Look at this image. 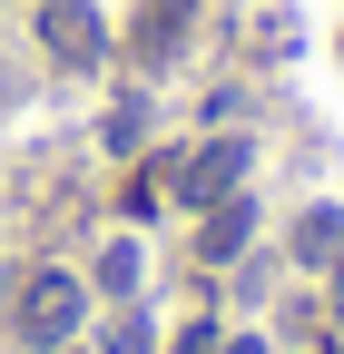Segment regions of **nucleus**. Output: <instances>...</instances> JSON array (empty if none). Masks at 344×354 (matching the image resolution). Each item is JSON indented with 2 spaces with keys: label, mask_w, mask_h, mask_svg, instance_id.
Here are the masks:
<instances>
[{
  "label": "nucleus",
  "mask_w": 344,
  "mask_h": 354,
  "mask_svg": "<svg viewBox=\"0 0 344 354\" xmlns=\"http://www.w3.org/2000/svg\"><path fill=\"white\" fill-rule=\"evenodd\" d=\"M10 325H20V344H69L79 335V276L39 266V276L20 286V305H10Z\"/></svg>",
  "instance_id": "f257e3e1"
},
{
  "label": "nucleus",
  "mask_w": 344,
  "mask_h": 354,
  "mask_svg": "<svg viewBox=\"0 0 344 354\" xmlns=\"http://www.w3.org/2000/svg\"><path fill=\"white\" fill-rule=\"evenodd\" d=\"M39 39H50L59 69H99V50H108V30H99L89 0H39Z\"/></svg>",
  "instance_id": "f03ea898"
},
{
  "label": "nucleus",
  "mask_w": 344,
  "mask_h": 354,
  "mask_svg": "<svg viewBox=\"0 0 344 354\" xmlns=\"http://www.w3.org/2000/svg\"><path fill=\"white\" fill-rule=\"evenodd\" d=\"M236 177H246V138H207V148L178 167V207H217V197H236Z\"/></svg>",
  "instance_id": "7ed1b4c3"
},
{
  "label": "nucleus",
  "mask_w": 344,
  "mask_h": 354,
  "mask_svg": "<svg viewBox=\"0 0 344 354\" xmlns=\"http://www.w3.org/2000/svg\"><path fill=\"white\" fill-rule=\"evenodd\" d=\"M187 30H197V0H138V20H128V50H138L148 69H167L187 50Z\"/></svg>",
  "instance_id": "20e7f679"
},
{
  "label": "nucleus",
  "mask_w": 344,
  "mask_h": 354,
  "mask_svg": "<svg viewBox=\"0 0 344 354\" xmlns=\"http://www.w3.org/2000/svg\"><path fill=\"white\" fill-rule=\"evenodd\" d=\"M178 167H187V158H148L138 177H128V216H157L167 197H178Z\"/></svg>",
  "instance_id": "39448f33"
},
{
  "label": "nucleus",
  "mask_w": 344,
  "mask_h": 354,
  "mask_svg": "<svg viewBox=\"0 0 344 354\" xmlns=\"http://www.w3.org/2000/svg\"><path fill=\"white\" fill-rule=\"evenodd\" d=\"M256 236V207L246 197H217V207H207V256H227V246H246Z\"/></svg>",
  "instance_id": "423d86ee"
},
{
  "label": "nucleus",
  "mask_w": 344,
  "mask_h": 354,
  "mask_svg": "<svg viewBox=\"0 0 344 354\" xmlns=\"http://www.w3.org/2000/svg\"><path fill=\"white\" fill-rule=\"evenodd\" d=\"M334 246H344V216H334V207H315L305 227H295V256H305V266H334Z\"/></svg>",
  "instance_id": "0eeeda50"
},
{
  "label": "nucleus",
  "mask_w": 344,
  "mask_h": 354,
  "mask_svg": "<svg viewBox=\"0 0 344 354\" xmlns=\"http://www.w3.org/2000/svg\"><path fill=\"white\" fill-rule=\"evenodd\" d=\"M99 286H108V295L138 286V246H108V256H99Z\"/></svg>",
  "instance_id": "6e6552de"
},
{
  "label": "nucleus",
  "mask_w": 344,
  "mask_h": 354,
  "mask_svg": "<svg viewBox=\"0 0 344 354\" xmlns=\"http://www.w3.org/2000/svg\"><path fill=\"white\" fill-rule=\"evenodd\" d=\"M138 128H148V109L128 99V109H108V148H138Z\"/></svg>",
  "instance_id": "1a4fd4ad"
},
{
  "label": "nucleus",
  "mask_w": 344,
  "mask_h": 354,
  "mask_svg": "<svg viewBox=\"0 0 344 354\" xmlns=\"http://www.w3.org/2000/svg\"><path fill=\"white\" fill-rule=\"evenodd\" d=\"M108 354H148V315H118L108 325Z\"/></svg>",
  "instance_id": "9d476101"
},
{
  "label": "nucleus",
  "mask_w": 344,
  "mask_h": 354,
  "mask_svg": "<svg viewBox=\"0 0 344 354\" xmlns=\"http://www.w3.org/2000/svg\"><path fill=\"white\" fill-rule=\"evenodd\" d=\"M167 354H217V325H178V344Z\"/></svg>",
  "instance_id": "9b49d317"
},
{
  "label": "nucleus",
  "mask_w": 344,
  "mask_h": 354,
  "mask_svg": "<svg viewBox=\"0 0 344 354\" xmlns=\"http://www.w3.org/2000/svg\"><path fill=\"white\" fill-rule=\"evenodd\" d=\"M217 354H266V344H256V335H236V344H217Z\"/></svg>",
  "instance_id": "f8f14e48"
},
{
  "label": "nucleus",
  "mask_w": 344,
  "mask_h": 354,
  "mask_svg": "<svg viewBox=\"0 0 344 354\" xmlns=\"http://www.w3.org/2000/svg\"><path fill=\"white\" fill-rule=\"evenodd\" d=\"M334 325H344V266H334Z\"/></svg>",
  "instance_id": "ddd939ff"
}]
</instances>
